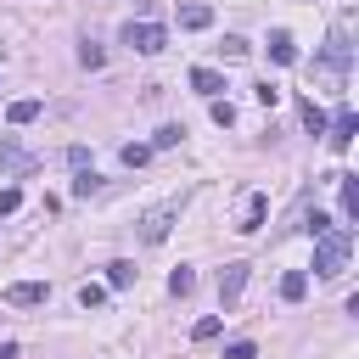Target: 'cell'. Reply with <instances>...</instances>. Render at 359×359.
<instances>
[{"label": "cell", "instance_id": "cell-14", "mask_svg": "<svg viewBox=\"0 0 359 359\" xmlns=\"http://www.w3.org/2000/svg\"><path fill=\"white\" fill-rule=\"evenodd\" d=\"M101 191H107V185H101V174L79 168V180H73V196H84V202H90V196H101Z\"/></svg>", "mask_w": 359, "mask_h": 359}, {"label": "cell", "instance_id": "cell-21", "mask_svg": "<svg viewBox=\"0 0 359 359\" xmlns=\"http://www.w3.org/2000/svg\"><path fill=\"white\" fill-rule=\"evenodd\" d=\"M303 123H309V129H314V135H325V112H320V107H314V95H309V101H303Z\"/></svg>", "mask_w": 359, "mask_h": 359}, {"label": "cell", "instance_id": "cell-5", "mask_svg": "<svg viewBox=\"0 0 359 359\" xmlns=\"http://www.w3.org/2000/svg\"><path fill=\"white\" fill-rule=\"evenodd\" d=\"M0 168H11V174H34V168H39V157H34L28 146H17L11 135H0Z\"/></svg>", "mask_w": 359, "mask_h": 359}, {"label": "cell", "instance_id": "cell-13", "mask_svg": "<svg viewBox=\"0 0 359 359\" xmlns=\"http://www.w3.org/2000/svg\"><path fill=\"white\" fill-rule=\"evenodd\" d=\"M280 297H286V303H303V297H309V275H303V269H286V275H280Z\"/></svg>", "mask_w": 359, "mask_h": 359}, {"label": "cell", "instance_id": "cell-7", "mask_svg": "<svg viewBox=\"0 0 359 359\" xmlns=\"http://www.w3.org/2000/svg\"><path fill=\"white\" fill-rule=\"evenodd\" d=\"M241 286H247V264H224V275H219V303H224V309H236Z\"/></svg>", "mask_w": 359, "mask_h": 359}, {"label": "cell", "instance_id": "cell-4", "mask_svg": "<svg viewBox=\"0 0 359 359\" xmlns=\"http://www.w3.org/2000/svg\"><path fill=\"white\" fill-rule=\"evenodd\" d=\"M353 135H359V118H353L348 107H337V112L325 118V140H331V151H348V146H353Z\"/></svg>", "mask_w": 359, "mask_h": 359}, {"label": "cell", "instance_id": "cell-15", "mask_svg": "<svg viewBox=\"0 0 359 359\" xmlns=\"http://www.w3.org/2000/svg\"><path fill=\"white\" fill-rule=\"evenodd\" d=\"M129 280H135V264H129V258H118V264H107V286H118V292H123Z\"/></svg>", "mask_w": 359, "mask_h": 359}, {"label": "cell", "instance_id": "cell-27", "mask_svg": "<svg viewBox=\"0 0 359 359\" xmlns=\"http://www.w3.org/2000/svg\"><path fill=\"white\" fill-rule=\"evenodd\" d=\"M252 95H258V107H275V101H280V90H275V84H269V79H264V84H258V90H252Z\"/></svg>", "mask_w": 359, "mask_h": 359}, {"label": "cell", "instance_id": "cell-2", "mask_svg": "<svg viewBox=\"0 0 359 359\" xmlns=\"http://www.w3.org/2000/svg\"><path fill=\"white\" fill-rule=\"evenodd\" d=\"M180 208H185V196H168V202H157V208H146V213H140V224H135V236H140L146 247H157V241H168V230H174V219H180Z\"/></svg>", "mask_w": 359, "mask_h": 359}, {"label": "cell", "instance_id": "cell-17", "mask_svg": "<svg viewBox=\"0 0 359 359\" xmlns=\"http://www.w3.org/2000/svg\"><path fill=\"white\" fill-rule=\"evenodd\" d=\"M6 118H11V123H34V118H39V101H11Z\"/></svg>", "mask_w": 359, "mask_h": 359}, {"label": "cell", "instance_id": "cell-6", "mask_svg": "<svg viewBox=\"0 0 359 359\" xmlns=\"http://www.w3.org/2000/svg\"><path fill=\"white\" fill-rule=\"evenodd\" d=\"M45 297H50L45 280H17V286H6V303H11V309H34V303H45Z\"/></svg>", "mask_w": 359, "mask_h": 359}, {"label": "cell", "instance_id": "cell-3", "mask_svg": "<svg viewBox=\"0 0 359 359\" xmlns=\"http://www.w3.org/2000/svg\"><path fill=\"white\" fill-rule=\"evenodd\" d=\"M123 45L140 56H157V50H168V28L163 22H123Z\"/></svg>", "mask_w": 359, "mask_h": 359}, {"label": "cell", "instance_id": "cell-26", "mask_svg": "<svg viewBox=\"0 0 359 359\" xmlns=\"http://www.w3.org/2000/svg\"><path fill=\"white\" fill-rule=\"evenodd\" d=\"M151 157V146H123V168H140Z\"/></svg>", "mask_w": 359, "mask_h": 359}, {"label": "cell", "instance_id": "cell-1", "mask_svg": "<svg viewBox=\"0 0 359 359\" xmlns=\"http://www.w3.org/2000/svg\"><path fill=\"white\" fill-rule=\"evenodd\" d=\"M348 252H353V224H331L325 236H314V275H342L348 269Z\"/></svg>", "mask_w": 359, "mask_h": 359}, {"label": "cell", "instance_id": "cell-23", "mask_svg": "<svg viewBox=\"0 0 359 359\" xmlns=\"http://www.w3.org/2000/svg\"><path fill=\"white\" fill-rule=\"evenodd\" d=\"M191 337H196V342H213V337H219V314H208V320H196V325H191Z\"/></svg>", "mask_w": 359, "mask_h": 359}, {"label": "cell", "instance_id": "cell-10", "mask_svg": "<svg viewBox=\"0 0 359 359\" xmlns=\"http://www.w3.org/2000/svg\"><path fill=\"white\" fill-rule=\"evenodd\" d=\"M264 213H269V202L252 191V196H241V219H236V230H258L264 224Z\"/></svg>", "mask_w": 359, "mask_h": 359}, {"label": "cell", "instance_id": "cell-25", "mask_svg": "<svg viewBox=\"0 0 359 359\" xmlns=\"http://www.w3.org/2000/svg\"><path fill=\"white\" fill-rule=\"evenodd\" d=\"M17 208H22V191H17V185H6V191H0V219H6V213H17Z\"/></svg>", "mask_w": 359, "mask_h": 359}, {"label": "cell", "instance_id": "cell-8", "mask_svg": "<svg viewBox=\"0 0 359 359\" xmlns=\"http://www.w3.org/2000/svg\"><path fill=\"white\" fill-rule=\"evenodd\" d=\"M191 90L208 95V101H219V95H224V73H213V67H191Z\"/></svg>", "mask_w": 359, "mask_h": 359}, {"label": "cell", "instance_id": "cell-22", "mask_svg": "<svg viewBox=\"0 0 359 359\" xmlns=\"http://www.w3.org/2000/svg\"><path fill=\"white\" fill-rule=\"evenodd\" d=\"M79 303H84V309H101V303H107V286H90V280H84V286H79Z\"/></svg>", "mask_w": 359, "mask_h": 359}, {"label": "cell", "instance_id": "cell-28", "mask_svg": "<svg viewBox=\"0 0 359 359\" xmlns=\"http://www.w3.org/2000/svg\"><path fill=\"white\" fill-rule=\"evenodd\" d=\"M303 230H309V236H325V230H331V219H325V213H309V219H303Z\"/></svg>", "mask_w": 359, "mask_h": 359}, {"label": "cell", "instance_id": "cell-20", "mask_svg": "<svg viewBox=\"0 0 359 359\" xmlns=\"http://www.w3.org/2000/svg\"><path fill=\"white\" fill-rule=\"evenodd\" d=\"M208 112H213V123H219V129H230V123H236V107H230V101H224V95H219V101H213V107H208Z\"/></svg>", "mask_w": 359, "mask_h": 359}, {"label": "cell", "instance_id": "cell-30", "mask_svg": "<svg viewBox=\"0 0 359 359\" xmlns=\"http://www.w3.org/2000/svg\"><path fill=\"white\" fill-rule=\"evenodd\" d=\"M0 359H17V342H0Z\"/></svg>", "mask_w": 359, "mask_h": 359}, {"label": "cell", "instance_id": "cell-12", "mask_svg": "<svg viewBox=\"0 0 359 359\" xmlns=\"http://www.w3.org/2000/svg\"><path fill=\"white\" fill-rule=\"evenodd\" d=\"M342 180V224H353L359 219V180L353 174H337Z\"/></svg>", "mask_w": 359, "mask_h": 359}, {"label": "cell", "instance_id": "cell-18", "mask_svg": "<svg viewBox=\"0 0 359 359\" xmlns=\"http://www.w3.org/2000/svg\"><path fill=\"white\" fill-rule=\"evenodd\" d=\"M191 286H196V275H191V269H185V264H180V269H174V275H168V292H174V297H185V292H191Z\"/></svg>", "mask_w": 359, "mask_h": 359}, {"label": "cell", "instance_id": "cell-9", "mask_svg": "<svg viewBox=\"0 0 359 359\" xmlns=\"http://www.w3.org/2000/svg\"><path fill=\"white\" fill-rule=\"evenodd\" d=\"M180 28H191V34H202V28H213V6H202V0H191V6H180Z\"/></svg>", "mask_w": 359, "mask_h": 359}, {"label": "cell", "instance_id": "cell-29", "mask_svg": "<svg viewBox=\"0 0 359 359\" xmlns=\"http://www.w3.org/2000/svg\"><path fill=\"white\" fill-rule=\"evenodd\" d=\"M224 359H258V348H252V342H230V348H224Z\"/></svg>", "mask_w": 359, "mask_h": 359}, {"label": "cell", "instance_id": "cell-16", "mask_svg": "<svg viewBox=\"0 0 359 359\" xmlns=\"http://www.w3.org/2000/svg\"><path fill=\"white\" fill-rule=\"evenodd\" d=\"M247 50H252V45H247L241 34H224V45H219V56H224V62H241Z\"/></svg>", "mask_w": 359, "mask_h": 359}, {"label": "cell", "instance_id": "cell-19", "mask_svg": "<svg viewBox=\"0 0 359 359\" xmlns=\"http://www.w3.org/2000/svg\"><path fill=\"white\" fill-rule=\"evenodd\" d=\"M79 62H84V67H101V62H107V50H101L95 39H84V45H79Z\"/></svg>", "mask_w": 359, "mask_h": 359}, {"label": "cell", "instance_id": "cell-24", "mask_svg": "<svg viewBox=\"0 0 359 359\" xmlns=\"http://www.w3.org/2000/svg\"><path fill=\"white\" fill-rule=\"evenodd\" d=\"M180 135H185V129H180V123H163V129H157V135H151V146H180Z\"/></svg>", "mask_w": 359, "mask_h": 359}, {"label": "cell", "instance_id": "cell-11", "mask_svg": "<svg viewBox=\"0 0 359 359\" xmlns=\"http://www.w3.org/2000/svg\"><path fill=\"white\" fill-rule=\"evenodd\" d=\"M269 62H280V67H292V62H297V45H292V34H286V28H275V34H269Z\"/></svg>", "mask_w": 359, "mask_h": 359}]
</instances>
